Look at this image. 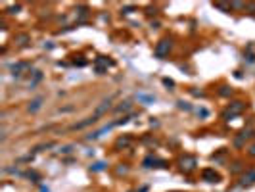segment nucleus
Returning a JSON list of instances; mask_svg holds the SVG:
<instances>
[{
    "label": "nucleus",
    "mask_w": 255,
    "mask_h": 192,
    "mask_svg": "<svg viewBox=\"0 0 255 192\" xmlns=\"http://www.w3.org/2000/svg\"><path fill=\"white\" fill-rule=\"evenodd\" d=\"M171 38H163V40H159L157 44H155V50H153V54H155V58H159V60H163V58L169 54V50H171Z\"/></svg>",
    "instance_id": "obj_1"
},
{
    "label": "nucleus",
    "mask_w": 255,
    "mask_h": 192,
    "mask_svg": "<svg viewBox=\"0 0 255 192\" xmlns=\"http://www.w3.org/2000/svg\"><path fill=\"white\" fill-rule=\"evenodd\" d=\"M244 109H246V104H244V102H240V100H236V102H232V104H230V108L223 113V117H224V119H232L234 115H240V113L244 111Z\"/></svg>",
    "instance_id": "obj_2"
},
{
    "label": "nucleus",
    "mask_w": 255,
    "mask_h": 192,
    "mask_svg": "<svg viewBox=\"0 0 255 192\" xmlns=\"http://www.w3.org/2000/svg\"><path fill=\"white\" fill-rule=\"evenodd\" d=\"M108 65H113V60H108V58H98V60L94 62V67H96V71H98L100 75L106 73Z\"/></svg>",
    "instance_id": "obj_3"
},
{
    "label": "nucleus",
    "mask_w": 255,
    "mask_h": 192,
    "mask_svg": "<svg viewBox=\"0 0 255 192\" xmlns=\"http://www.w3.org/2000/svg\"><path fill=\"white\" fill-rule=\"evenodd\" d=\"M113 98H115V96H109L108 100H104V102H102L100 106H98V108L94 109V117H100V115H104V113H106V111H108V109L111 108V102H113Z\"/></svg>",
    "instance_id": "obj_4"
},
{
    "label": "nucleus",
    "mask_w": 255,
    "mask_h": 192,
    "mask_svg": "<svg viewBox=\"0 0 255 192\" xmlns=\"http://www.w3.org/2000/svg\"><path fill=\"white\" fill-rule=\"evenodd\" d=\"M98 121V117H94V115H90V117H86L84 121H81V123H75V125H71L69 127V131H81V129H86L88 125H92V123H96Z\"/></svg>",
    "instance_id": "obj_5"
},
{
    "label": "nucleus",
    "mask_w": 255,
    "mask_h": 192,
    "mask_svg": "<svg viewBox=\"0 0 255 192\" xmlns=\"http://www.w3.org/2000/svg\"><path fill=\"white\" fill-rule=\"evenodd\" d=\"M201 179L207 181V183H217L219 175L215 173V169H203V171H201Z\"/></svg>",
    "instance_id": "obj_6"
},
{
    "label": "nucleus",
    "mask_w": 255,
    "mask_h": 192,
    "mask_svg": "<svg viewBox=\"0 0 255 192\" xmlns=\"http://www.w3.org/2000/svg\"><path fill=\"white\" fill-rule=\"evenodd\" d=\"M144 167H165V161L157 160V158H153V156H148L146 160H144Z\"/></svg>",
    "instance_id": "obj_7"
},
{
    "label": "nucleus",
    "mask_w": 255,
    "mask_h": 192,
    "mask_svg": "<svg viewBox=\"0 0 255 192\" xmlns=\"http://www.w3.org/2000/svg\"><path fill=\"white\" fill-rule=\"evenodd\" d=\"M182 171H192L194 167H196V158H192V156H186V158H182Z\"/></svg>",
    "instance_id": "obj_8"
},
{
    "label": "nucleus",
    "mask_w": 255,
    "mask_h": 192,
    "mask_svg": "<svg viewBox=\"0 0 255 192\" xmlns=\"http://www.w3.org/2000/svg\"><path fill=\"white\" fill-rule=\"evenodd\" d=\"M29 69V62H19V64H13L12 65V75H21V71Z\"/></svg>",
    "instance_id": "obj_9"
},
{
    "label": "nucleus",
    "mask_w": 255,
    "mask_h": 192,
    "mask_svg": "<svg viewBox=\"0 0 255 192\" xmlns=\"http://www.w3.org/2000/svg\"><path fill=\"white\" fill-rule=\"evenodd\" d=\"M251 136H253V131H251V129H248V131H242V133H240V136L234 140V144H236V146H242L244 140H248V138H251Z\"/></svg>",
    "instance_id": "obj_10"
},
{
    "label": "nucleus",
    "mask_w": 255,
    "mask_h": 192,
    "mask_svg": "<svg viewBox=\"0 0 255 192\" xmlns=\"http://www.w3.org/2000/svg\"><path fill=\"white\" fill-rule=\"evenodd\" d=\"M249 185H255V169L253 171H248L242 177V186H249Z\"/></svg>",
    "instance_id": "obj_11"
},
{
    "label": "nucleus",
    "mask_w": 255,
    "mask_h": 192,
    "mask_svg": "<svg viewBox=\"0 0 255 192\" xmlns=\"http://www.w3.org/2000/svg\"><path fill=\"white\" fill-rule=\"evenodd\" d=\"M40 108H42V98H40V96H38V98H35V100L29 104V111H31V113H37Z\"/></svg>",
    "instance_id": "obj_12"
},
{
    "label": "nucleus",
    "mask_w": 255,
    "mask_h": 192,
    "mask_svg": "<svg viewBox=\"0 0 255 192\" xmlns=\"http://www.w3.org/2000/svg\"><path fill=\"white\" fill-rule=\"evenodd\" d=\"M133 109V104L131 102H121L117 108H115V113H121V111H131Z\"/></svg>",
    "instance_id": "obj_13"
},
{
    "label": "nucleus",
    "mask_w": 255,
    "mask_h": 192,
    "mask_svg": "<svg viewBox=\"0 0 255 192\" xmlns=\"http://www.w3.org/2000/svg\"><path fill=\"white\" fill-rule=\"evenodd\" d=\"M136 98H138L140 102H144V104H152V102H155V96H148V94H142V92L136 96Z\"/></svg>",
    "instance_id": "obj_14"
},
{
    "label": "nucleus",
    "mask_w": 255,
    "mask_h": 192,
    "mask_svg": "<svg viewBox=\"0 0 255 192\" xmlns=\"http://www.w3.org/2000/svg\"><path fill=\"white\" fill-rule=\"evenodd\" d=\"M31 38H29V35L27 33H21V35H15V42H19V44H27Z\"/></svg>",
    "instance_id": "obj_15"
},
{
    "label": "nucleus",
    "mask_w": 255,
    "mask_h": 192,
    "mask_svg": "<svg viewBox=\"0 0 255 192\" xmlns=\"http://www.w3.org/2000/svg\"><path fill=\"white\" fill-rule=\"evenodd\" d=\"M213 6L217 8V10H221V12H228L230 8H232V6H230V4H224V2H215Z\"/></svg>",
    "instance_id": "obj_16"
},
{
    "label": "nucleus",
    "mask_w": 255,
    "mask_h": 192,
    "mask_svg": "<svg viewBox=\"0 0 255 192\" xmlns=\"http://www.w3.org/2000/svg\"><path fill=\"white\" fill-rule=\"evenodd\" d=\"M40 79H42V73L40 71H35V77H33V81H31V89L37 87V83H40Z\"/></svg>",
    "instance_id": "obj_17"
},
{
    "label": "nucleus",
    "mask_w": 255,
    "mask_h": 192,
    "mask_svg": "<svg viewBox=\"0 0 255 192\" xmlns=\"http://www.w3.org/2000/svg\"><path fill=\"white\" fill-rule=\"evenodd\" d=\"M104 169H106V163L104 161H98L94 165H90V171H104Z\"/></svg>",
    "instance_id": "obj_18"
},
{
    "label": "nucleus",
    "mask_w": 255,
    "mask_h": 192,
    "mask_svg": "<svg viewBox=\"0 0 255 192\" xmlns=\"http://www.w3.org/2000/svg\"><path fill=\"white\" fill-rule=\"evenodd\" d=\"M219 94H221V96H230V94H232V89H228V87H221Z\"/></svg>",
    "instance_id": "obj_19"
},
{
    "label": "nucleus",
    "mask_w": 255,
    "mask_h": 192,
    "mask_svg": "<svg viewBox=\"0 0 255 192\" xmlns=\"http://www.w3.org/2000/svg\"><path fill=\"white\" fill-rule=\"evenodd\" d=\"M177 106H179L180 109H186V111H190V109H192L190 104H188V102H182V100H180V102H177Z\"/></svg>",
    "instance_id": "obj_20"
},
{
    "label": "nucleus",
    "mask_w": 255,
    "mask_h": 192,
    "mask_svg": "<svg viewBox=\"0 0 255 192\" xmlns=\"http://www.w3.org/2000/svg\"><path fill=\"white\" fill-rule=\"evenodd\" d=\"M129 144H131V138H129V136H125V138H119V140H117V146H129Z\"/></svg>",
    "instance_id": "obj_21"
},
{
    "label": "nucleus",
    "mask_w": 255,
    "mask_h": 192,
    "mask_svg": "<svg viewBox=\"0 0 255 192\" xmlns=\"http://www.w3.org/2000/svg\"><path fill=\"white\" fill-rule=\"evenodd\" d=\"M23 175H25V177H29V179H33V181H35V183H37V181H38V175H37V173H35V171L23 173Z\"/></svg>",
    "instance_id": "obj_22"
},
{
    "label": "nucleus",
    "mask_w": 255,
    "mask_h": 192,
    "mask_svg": "<svg viewBox=\"0 0 255 192\" xmlns=\"http://www.w3.org/2000/svg\"><path fill=\"white\" fill-rule=\"evenodd\" d=\"M33 160V154H29V156H23V158H19L17 163H25V161H31Z\"/></svg>",
    "instance_id": "obj_23"
},
{
    "label": "nucleus",
    "mask_w": 255,
    "mask_h": 192,
    "mask_svg": "<svg viewBox=\"0 0 255 192\" xmlns=\"http://www.w3.org/2000/svg\"><path fill=\"white\" fill-rule=\"evenodd\" d=\"M60 152L62 154H69V152H73V146H64V148H60Z\"/></svg>",
    "instance_id": "obj_24"
},
{
    "label": "nucleus",
    "mask_w": 255,
    "mask_h": 192,
    "mask_svg": "<svg viewBox=\"0 0 255 192\" xmlns=\"http://www.w3.org/2000/svg\"><path fill=\"white\" fill-rule=\"evenodd\" d=\"M230 6L232 8H246V4H244V2H232Z\"/></svg>",
    "instance_id": "obj_25"
},
{
    "label": "nucleus",
    "mask_w": 255,
    "mask_h": 192,
    "mask_svg": "<svg viewBox=\"0 0 255 192\" xmlns=\"http://www.w3.org/2000/svg\"><path fill=\"white\" fill-rule=\"evenodd\" d=\"M163 85H165V87H175V83H173L171 79H163Z\"/></svg>",
    "instance_id": "obj_26"
},
{
    "label": "nucleus",
    "mask_w": 255,
    "mask_h": 192,
    "mask_svg": "<svg viewBox=\"0 0 255 192\" xmlns=\"http://www.w3.org/2000/svg\"><path fill=\"white\" fill-rule=\"evenodd\" d=\"M8 12H10V13H17V12H19V6H12Z\"/></svg>",
    "instance_id": "obj_27"
},
{
    "label": "nucleus",
    "mask_w": 255,
    "mask_h": 192,
    "mask_svg": "<svg viewBox=\"0 0 255 192\" xmlns=\"http://www.w3.org/2000/svg\"><path fill=\"white\" fill-rule=\"evenodd\" d=\"M249 154H251V156H255V146H251V148H249Z\"/></svg>",
    "instance_id": "obj_28"
},
{
    "label": "nucleus",
    "mask_w": 255,
    "mask_h": 192,
    "mask_svg": "<svg viewBox=\"0 0 255 192\" xmlns=\"http://www.w3.org/2000/svg\"><path fill=\"white\" fill-rule=\"evenodd\" d=\"M40 192H48V188H42V190H40Z\"/></svg>",
    "instance_id": "obj_29"
}]
</instances>
